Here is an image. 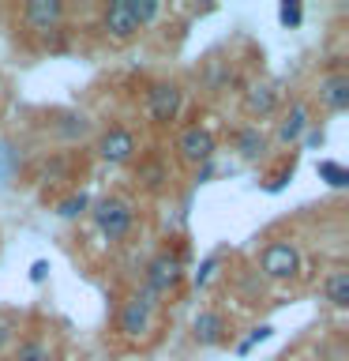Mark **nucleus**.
<instances>
[{
    "label": "nucleus",
    "mask_w": 349,
    "mask_h": 361,
    "mask_svg": "<svg viewBox=\"0 0 349 361\" xmlns=\"http://www.w3.org/2000/svg\"><path fill=\"white\" fill-rule=\"evenodd\" d=\"M90 214H94V226L109 245H120L135 230V207L124 196H101L98 203H90Z\"/></svg>",
    "instance_id": "nucleus-1"
},
{
    "label": "nucleus",
    "mask_w": 349,
    "mask_h": 361,
    "mask_svg": "<svg viewBox=\"0 0 349 361\" xmlns=\"http://www.w3.org/2000/svg\"><path fill=\"white\" fill-rule=\"evenodd\" d=\"M154 309H158V298H151L146 290L139 293H132L128 301L120 305V312H117V331L124 338H146L151 335V327H154Z\"/></svg>",
    "instance_id": "nucleus-2"
},
{
    "label": "nucleus",
    "mask_w": 349,
    "mask_h": 361,
    "mask_svg": "<svg viewBox=\"0 0 349 361\" xmlns=\"http://www.w3.org/2000/svg\"><path fill=\"white\" fill-rule=\"evenodd\" d=\"M259 271L270 282H293L300 275V248L293 241H267L259 252Z\"/></svg>",
    "instance_id": "nucleus-3"
},
{
    "label": "nucleus",
    "mask_w": 349,
    "mask_h": 361,
    "mask_svg": "<svg viewBox=\"0 0 349 361\" xmlns=\"http://www.w3.org/2000/svg\"><path fill=\"white\" fill-rule=\"evenodd\" d=\"M180 109H184V90H180V83L158 79V83L146 87V117H151V124L165 128V124H173L180 117Z\"/></svg>",
    "instance_id": "nucleus-4"
},
{
    "label": "nucleus",
    "mask_w": 349,
    "mask_h": 361,
    "mask_svg": "<svg viewBox=\"0 0 349 361\" xmlns=\"http://www.w3.org/2000/svg\"><path fill=\"white\" fill-rule=\"evenodd\" d=\"M180 282H184V259L177 252H158L151 264H146V282L143 290L151 293V298H165V293H173Z\"/></svg>",
    "instance_id": "nucleus-5"
},
{
    "label": "nucleus",
    "mask_w": 349,
    "mask_h": 361,
    "mask_svg": "<svg viewBox=\"0 0 349 361\" xmlns=\"http://www.w3.org/2000/svg\"><path fill=\"white\" fill-rule=\"evenodd\" d=\"M139 154V140L128 124H109L106 132L98 135V158L109 166H128L132 158Z\"/></svg>",
    "instance_id": "nucleus-6"
},
{
    "label": "nucleus",
    "mask_w": 349,
    "mask_h": 361,
    "mask_svg": "<svg viewBox=\"0 0 349 361\" xmlns=\"http://www.w3.org/2000/svg\"><path fill=\"white\" fill-rule=\"evenodd\" d=\"M214 151H218V143H214V132L207 124H188V128H180L177 135V154L184 166H207Z\"/></svg>",
    "instance_id": "nucleus-7"
},
{
    "label": "nucleus",
    "mask_w": 349,
    "mask_h": 361,
    "mask_svg": "<svg viewBox=\"0 0 349 361\" xmlns=\"http://www.w3.org/2000/svg\"><path fill=\"white\" fill-rule=\"evenodd\" d=\"M23 27L34 30V34H49V30H61L64 19H68V8L64 0H27L19 11Z\"/></svg>",
    "instance_id": "nucleus-8"
},
{
    "label": "nucleus",
    "mask_w": 349,
    "mask_h": 361,
    "mask_svg": "<svg viewBox=\"0 0 349 361\" xmlns=\"http://www.w3.org/2000/svg\"><path fill=\"white\" fill-rule=\"evenodd\" d=\"M315 98L326 113H345L349 106V72L345 68H331L319 83H315Z\"/></svg>",
    "instance_id": "nucleus-9"
},
{
    "label": "nucleus",
    "mask_w": 349,
    "mask_h": 361,
    "mask_svg": "<svg viewBox=\"0 0 349 361\" xmlns=\"http://www.w3.org/2000/svg\"><path fill=\"white\" fill-rule=\"evenodd\" d=\"M101 30H106L113 42H132L135 34H139V23L132 16V0H113V4L101 11Z\"/></svg>",
    "instance_id": "nucleus-10"
},
{
    "label": "nucleus",
    "mask_w": 349,
    "mask_h": 361,
    "mask_svg": "<svg viewBox=\"0 0 349 361\" xmlns=\"http://www.w3.org/2000/svg\"><path fill=\"white\" fill-rule=\"evenodd\" d=\"M278 102H281V90L278 83H255L252 90L244 94V113L255 121H267L278 113Z\"/></svg>",
    "instance_id": "nucleus-11"
},
{
    "label": "nucleus",
    "mask_w": 349,
    "mask_h": 361,
    "mask_svg": "<svg viewBox=\"0 0 349 361\" xmlns=\"http://www.w3.org/2000/svg\"><path fill=\"white\" fill-rule=\"evenodd\" d=\"M225 331H229V324H225V312L218 309H199L196 320H191V335H196L199 346H218Z\"/></svg>",
    "instance_id": "nucleus-12"
},
{
    "label": "nucleus",
    "mask_w": 349,
    "mask_h": 361,
    "mask_svg": "<svg viewBox=\"0 0 349 361\" xmlns=\"http://www.w3.org/2000/svg\"><path fill=\"white\" fill-rule=\"evenodd\" d=\"M312 128V109H308V102H293V106L286 109V117H281L278 124V143H297L304 132Z\"/></svg>",
    "instance_id": "nucleus-13"
},
{
    "label": "nucleus",
    "mask_w": 349,
    "mask_h": 361,
    "mask_svg": "<svg viewBox=\"0 0 349 361\" xmlns=\"http://www.w3.org/2000/svg\"><path fill=\"white\" fill-rule=\"evenodd\" d=\"M267 135L259 132V124H244V128H236L233 135V147H236V154L248 158V162H255V158H263L267 154Z\"/></svg>",
    "instance_id": "nucleus-14"
},
{
    "label": "nucleus",
    "mask_w": 349,
    "mask_h": 361,
    "mask_svg": "<svg viewBox=\"0 0 349 361\" xmlns=\"http://www.w3.org/2000/svg\"><path fill=\"white\" fill-rule=\"evenodd\" d=\"M11 361H56V350L49 346V338L27 335L11 346Z\"/></svg>",
    "instance_id": "nucleus-15"
},
{
    "label": "nucleus",
    "mask_w": 349,
    "mask_h": 361,
    "mask_svg": "<svg viewBox=\"0 0 349 361\" xmlns=\"http://www.w3.org/2000/svg\"><path fill=\"white\" fill-rule=\"evenodd\" d=\"M323 298L334 309H349V271L345 267H331L323 279Z\"/></svg>",
    "instance_id": "nucleus-16"
},
{
    "label": "nucleus",
    "mask_w": 349,
    "mask_h": 361,
    "mask_svg": "<svg viewBox=\"0 0 349 361\" xmlns=\"http://www.w3.org/2000/svg\"><path fill=\"white\" fill-rule=\"evenodd\" d=\"M90 211V196L87 192H75V196H68V200H61L56 203V214H61V219H79V214H87Z\"/></svg>",
    "instance_id": "nucleus-17"
},
{
    "label": "nucleus",
    "mask_w": 349,
    "mask_h": 361,
    "mask_svg": "<svg viewBox=\"0 0 349 361\" xmlns=\"http://www.w3.org/2000/svg\"><path fill=\"white\" fill-rule=\"evenodd\" d=\"M315 173H319L331 188H345L349 185V173H345V166H338V162H331V158H323L319 166H315Z\"/></svg>",
    "instance_id": "nucleus-18"
},
{
    "label": "nucleus",
    "mask_w": 349,
    "mask_h": 361,
    "mask_svg": "<svg viewBox=\"0 0 349 361\" xmlns=\"http://www.w3.org/2000/svg\"><path fill=\"white\" fill-rule=\"evenodd\" d=\"M132 16L139 23V30H146L158 16H162V4H158V0H132Z\"/></svg>",
    "instance_id": "nucleus-19"
},
{
    "label": "nucleus",
    "mask_w": 349,
    "mask_h": 361,
    "mask_svg": "<svg viewBox=\"0 0 349 361\" xmlns=\"http://www.w3.org/2000/svg\"><path fill=\"white\" fill-rule=\"evenodd\" d=\"M218 264H222V256H207V259H203V267L191 275V286H196V290H207L210 279H214V271H218Z\"/></svg>",
    "instance_id": "nucleus-20"
},
{
    "label": "nucleus",
    "mask_w": 349,
    "mask_h": 361,
    "mask_svg": "<svg viewBox=\"0 0 349 361\" xmlns=\"http://www.w3.org/2000/svg\"><path fill=\"white\" fill-rule=\"evenodd\" d=\"M11 346H15V320L0 316V354H8Z\"/></svg>",
    "instance_id": "nucleus-21"
},
{
    "label": "nucleus",
    "mask_w": 349,
    "mask_h": 361,
    "mask_svg": "<svg viewBox=\"0 0 349 361\" xmlns=\"http://www.w3.org/2000/svg\"><path fill=\"white\" fill-rule=\"evenodd\" d=\"M278 19H281V27H300L304 8H300V4H289V0H286V4L278 8Z\"/></svg>",
    "instance_id": "nucleus-22"
},
{
    "label": "nucleus",
    "mask_w": 349,
    "mask_h": 361,
    "mask_svg": "<svg viewBox=\"0 0 349 361\" xmlns=\"http://www.w3.org/2000/svg\"><path fill=\"white\" fill-rule=\"evenodd\" d=\"M270 335H274V327H270V324H263V327H255V331H252V335H248L244 343H241V354H248V350H252L255 343H267Z\"/></svg>",
    "instance_id": "nucleus-23"
},
{
    "label": "nucleus",
    "mask_w": 349,
    "mask_h": 361,
    "mask_svg": "<svg viewBox=\"0 0 349 361\" xmlns=\"http://www.w3.org/2000/svg\"><path fill=\"white\" fill-rule=\"evenodd\" d=\"M45 271H49V264H45V259H38V264L30 267V279H34V282H42V279H45Z\"/></svg>",
    "instance_id": "nucleus-24"
}]
</instances>
